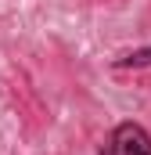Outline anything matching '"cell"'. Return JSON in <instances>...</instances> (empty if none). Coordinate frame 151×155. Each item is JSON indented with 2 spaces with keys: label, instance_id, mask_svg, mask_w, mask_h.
Segmentation results:
<instances>
[{
  "label": "cell",
  "instance_id": "7a4b0ae2",
  "mask_svg": "<svg viewBox=\"0 0 151 155\" xmlns=\"http://www.w3.org/2000/svg\"><path fill=\"white\" fill-rule=\"evenodd\" d=\"M144 65H151V47H140V51L115 58V69H144Z\"/></svg>",
  "mask_w": 151,
  "mask_h": 155
},
{
  "label": "cell",
  "instance_id": "6da1fadb",
  "mask_svg": "<svg viewBox=\"0 0 151 155\" xmlns=\"http://www.w3.org/2000/svg\"><path fill=\"white\" fill-rule=\"evenodd\" d=\"M101 155H151V134L140 123H119L101 144Z\"/></svg>",
  "mask_w": 151,
  "mask_h": 155
}]
</instances>
